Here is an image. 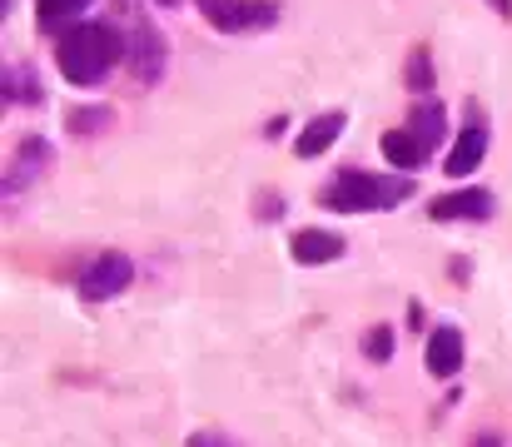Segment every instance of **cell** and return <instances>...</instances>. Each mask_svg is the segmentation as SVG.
I'll use <instances>...</instances> for the list:
<instances>
[{
	"instance_id": "obj_1",
	"label": "cell",
	"mask_w": 512,
	"mask_h": 447,
	"mask_svg": "<svg viewBox=\"0 0 512 447\" xmlns=\"http://www.w3.org/2000/svg\"><path fill=\"white\" fill-rule=\"evenodd\" d=\"M55 60H60V75L70 85H100L115 70V60H125V45H120V35L110 25L85 20V25H75V30L60 35Z\"/></svg>"
},
{
	"instance_id": "obj_2",
	"label": "cell",
	"mask_w": 512,
	"mask_h": 447,
	"mask_svg": "<svg viewBox=\"0 0 512 447\" xmlns=\"http://www.w3.org/2000/svg\"><path fill=\"white\" fill-rule=\"evenodd\" d=\"M413 194L408 174H368V169H343L339 179L324 189V204L339 214H373V209H393Z\"/></svg>"
},
{
	"instance_id": "obj_3",
	"label": "cell",
	"mask_w": 512,
	"mask_h": 447,
	"mask_svg": "<svg viewBox=\"0 0 512 447\" xmlns=\"http://www.w3.org/2000/svg\"><path fill=\"white\" fill-rule=\"evenodd\" d=\"M204 15L214 30L244 35V30H269L279 20V5L274 0H204Z\"/></svg>"
},
{
	"instance_id": "obj_4",
	"label": "cell",
	"mask_w": 512,
	"mask_h": 447,
	"mask_svg": "<svg viewBox=\"0 0 512 447\" xmlns=\"http://www.w3.org/2000/svg\"><path fill=\"white\" fill-rule=\"evenodd\" d=\"M483 154H488V115L478 110V105H468V125L458 130V145L448 149V174H473L478 164H483Z\"/></svg>"
},
{
	"instance_id": "obj_5",
	"label": "cell",
	"mask_w": 512,
	"mask_h": 447,
	"mask_svg": "<svg viewBox=\"0 0 512 447\" xmlns=\"http://www.w3.org/2000/svg\"><path fill=\"white\" fill-rule=\"evenodd\" d=\"M130 279H135V269H130L125 254H100V259L80 274V294L90 298V303H100V298H115Z\"/></svg>"
},
{
	"instance_id": "obj_6",
	"label": "cell",
	"mask_w": 512,
	"mask_h": 447,
	"mask_svg": "<svg viewBox=\"0 0 512 447\" xmlns=\"http://www.w3.org/2000/svg\"><path fill=\"white\" fill-rule=\"evenodd\" d=\"M438 224H453V219H488L493 214V194L488 189H458V194H443V199H433V209H428Z\"/></svg>"
},
{
	"instance_id": "obj_7",
	"label": "cell",
	"mask_w": 512,
	"mask_h": 447,
	"mask_svg": "<svg viewBox=\"0 0 512 447\" xmlns=\"http://www.w3.org/2000/svg\"><path fill=\"white\" fill-rule=\"evenodd\" d=\"M463 368V333L453 328V323H443V328H433V338H428V373L433 378H453Z\"/></svg>"
},
{
	"instance_id": "obj_8",
	"label": "cell",
	"mask_w": 512,
	"mask_h": 447,
	"mask_svg": "<svg viewBox=\"0 0 512 447\" xmlns=\"http://www.w3.org/2000/svg\"><path fill=\"white\" fill-rule=\"evenodd\" d=\"M289 249H294L299 264H334V259H343V239L329 234V229H299L289 239Z\"/></svg>"
},
{
	"instance_id": "obj_9",
	"label": "cell",
	"mask_w": 512,
	"mask_h": 447,
	"mask_svg": "<svg viewBox=\"0 0 512 447\" xmlns=\"http://www.w3.org/2000/svg\"><path fill=\"white\" fill-rule=\"evenodd\" d=\"M343 125H348V120H343L339 110H329V115L309 120V125H304V135L294 140V154H299V159H319L324 149H334V140L343 135Z\"/></svg>"
},
{
	"instance_id": "obj_10",
	"label": "cell",
	"mask_w": 512,
	"mask_h": 447,
	"mask_svg": "<svg viewBox=\"0 0 512 447\" xmlns=\"http://www.w3.org/2000/svg\"><path fill=\"white\" fill-rule=\"evenodd\" d=\"M378 149H383V159H388L393 169H418V164L433 154V149L423 145V140H418L408 125H403V130H388V135L378 140Z\"/></svg>"
},
{
	"instance_id": "obj_11",
	"label": "cell",
	"mask_w": 512,
	"mask_h": 447,
	"mask_svg": "<svg viewBox=\"0 0 512 447\" xmlns=\"http://www.w3.org/2000/svg\"><path fill=\"white\" fill-rule=\"evenodd\" d=\"M125 60L135 65V75H140V80H155V75H160V65H165V40H160L150 25H140V30H135V45L125 50Z\"/></svg>"
},
{
	"instance_id": "obj_12",
	"label": "cell",
	"mask_w": 512,
	"mask_h": 447,
	"mask_svg": "<svg viewBox=\"0 0 512 447\" xmlns=\"http://www.w3.org/2000/svg\"><path fill=\"white\" fill-rule=\"evenodd\" d=\"M408 130L433 149L438 140H443V105H438V100H418V105H413V115H408Z\"/></svg>"
},
{
	"instance_id": "obj_13",
	"label": "cell",
	"mask_w": 512,
	"mask_h": 447,
	"mask_svg": "<svg viewBox=\"0 0 512 447\" xmlns=\"http://www.w3.org/2000/svg\"><path fill=\"white\" fill-rule=\"evenodd\" d=\"M50 159H55V154H50V145H45V140H25V145H20V154H15V164H10L15 174H10V184H5V189H20V184H25L30 174H40Z\"/></svg>"
},
{
	"instance_id": "obj_14",
	"label": "cell",
	"mask_w": 512,
	"mask_h": 447,
	"mask_svg": "<svg viewBox=\"0 0 512 447\" xmlns=\"http://www.w3.org/2000/svg\"><path fill=\"white\" fill-rule=\"evenodd\" d=\"M90 0H35V15H40V25L45 30H55L65 15H75V10H85Z\"/></svg>"
},
{
	"instance_id": "obj_15",
	"label": "cell",
	"mask_w": 512,
	"mask_h": 447,
	"mask_svg": "<svg viewBox=\"0 0 512 447\" xmlns=\"http://www.w3.org/2000/svg\"><path fill=\"white\" fill-rule=\"evenodd\" d=\"M100 125H110V110H105V105H85V110L75 105V110H70V130H75V135H95Z\"/></svg>"
},
{
	"instance_id": "obj_16",
	"label": "cell",
	"mask_w": 512,
	"mask_h": 447,
	"mask_svg": "<svg viewBox=\"0 0 512 447\" xmlns=\"http://www.w3.org/2000/svg\"><path fill=\"white\" fill-rule=\"evenodd\" d=\"M408 85H413V90H433V75H428V50H413V60H408Z\"/></svg>"
},
{
	"instance_id": "obj_17",
	"label": "cell",
	"mask_w": 512,
	"mask_h": 447,
	"mask_svg": "<svg viewBox=\"0 0 512 447\" xmlns=\"http://www.w3.org/2000/svg\"><path fill=\"white\" fill-rule=\"evenodd\" d=\"M388 353H393V328H373L368 333V358L373 363H388Z\"/></svg>"
},
{
	"instance_id": "obj_18",
	"label": "cell",
	"mask_w": 512,
	"mask_h": 447,
	"mask_svg": "<svg viewBox=\"0 0 512 447\" xmlns=\"http://www.w3.org/2000/svg\"><path fill=\"white\" fill-rule=\"evenodd\" d=\"M488 5H493V10L503 15V20H508V15H512V0H488Z\"/></svg>"
},
{
	"instance_id": "obj_19",
	"label": "cell",
	"mask_w": 512,
	"mask_h": 447,
	"mask_svg": "<svg viewBox=\"0 0 512 447\" xmlns=\"http://www.w3.org/2000/svg\"><path fill=\"white\" fill-rule=\"evenodd\" d=\"M165 5H174V0H165Z\"/></svg>"
}]
</instances>
